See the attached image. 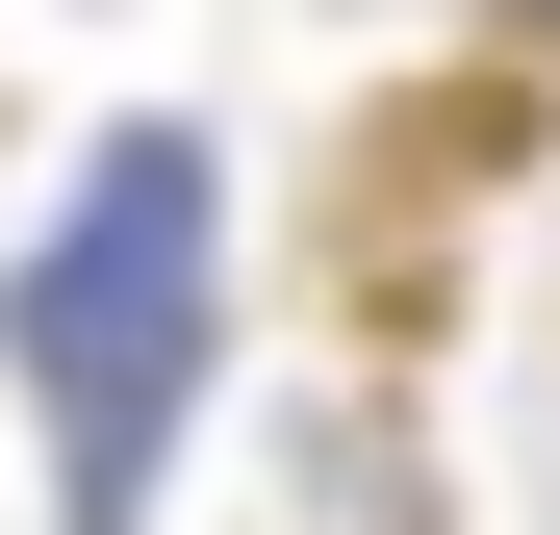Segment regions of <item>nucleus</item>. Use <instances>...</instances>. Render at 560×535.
<instances>
[{
  "instance_id": "obj_1",
  "label": "nucleus",
  "mask_w": 560,
  "mask_h": 535,
  "mask_svg": "<svg viewBox=\"0 0 560 535\" xmlns=\"http://www.w3.org/2000/svg\"><path fill=\"white\" fill-rule=\"evenodd\" d=\"M205 128H103V178L26 230V281H0V357H26V408H51V510L77 535H153L178 485V408H205V357H230V281H205Z\"/></svg>"
},
{
  "instance_id": "obj_2",
  "label": "nucleus",
  "mask_w": 560,
  "mask_h": 535,
  "mask_svg": "<svg viewBox=\"0 0 560 535\" xmlns=\"http://www.w3.org/2000/svg\"><path fill=\"white\" fill-rule=\"evenodd\" d=\"M331 535H408V460H383V433H331Z\"/></svg>"
}]
</instances>
